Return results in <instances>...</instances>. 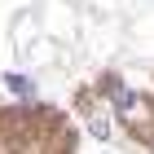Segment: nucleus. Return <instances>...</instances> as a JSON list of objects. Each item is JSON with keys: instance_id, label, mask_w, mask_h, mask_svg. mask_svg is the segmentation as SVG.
Returning <instances> with one entry per match:
<instances>
[{"instance_id": "f257e3e1", "label": "nucleus", "mask_w": 154, "mask_h": 154, "mask_svg": "<svg viewBox=\"0 0 154 154\" xmlns=\"http://www.w3.org/2000/svg\"><path fill=\"white\" fill-rule=\"evenodd\" d=\"M5 84H9L13 93H22V97H31V93H35V84L26 79V75H9V79H5Z\"/></svg>"}, {"instance_id": "f03ea898", "label": "nucleus", "mask_w": 154, "mask_h": 154, "mask_svg": "<svg viewBox=\"0 0 154 154\" xmlns=\"http://www.w3.org/2000/svg\"><path fill=\"white\" fill-rule=\"evenodd\" d=\"M88 128H93V137H110V123H106V115H93V123H88Z\"/></svg>"}]
</instances>
